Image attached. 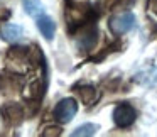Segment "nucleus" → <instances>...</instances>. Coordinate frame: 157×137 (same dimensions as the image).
Here are the masks:
<instances>
[{"label":"nucleus","instance_id":"obj_1","mask_svg":"<svg viewBox=\"0 0 157 137\" xmlns=\"http://www.w3.org/2000/svg\"><path fill=\"white\" fill-rule=\"evenodd\" d=\"M73 37L76 39V46H78L79 51L88 53L95 48L96 39H98V29L95 25V19H90L85 24H81L75 32H73Z\"/></svg>","mask_w":157,"mask_h":137},{"label":"nucleus","instance_id":"obj_2","mask_svg":"<svg viewBox=\"0 0 157 137\" xmlns=\"http://www.w3.org/2000/svg\"><path fill=\"white\" fill-rule=\"evenodd\" d=\"M0 117L7 127H19L25 119V110L17 102H7L0 107Z\"/></svg>","mask_w":157,"mask_h":137},{"label":"nucleus","instance_id":"obj_3","mask_svg":"<svg viewBox=\"0 0 157 137\" xmlns=\"http://www.w3.org/2000/svg\"><path fill=\"white\" fill-rule=\"evenodd\" d=\"M78 113V103L75 98H63L56 103L54 110H52V117L56 122L59 123H68L75 119Z\"/></svg>","mask_w":157,"mask_h":137},{"label":"nucleus","instance_id":"obj_4","mask_svg":"<svg viewBox=\"0 0 157 137\" xmlns=\"http://www.w3.org/2000/svg\"><path fill=\"white\" fill-rule=\"evenodd\" d=\"M112 117H113V122H115L117 127H120V129H128L135 122L137 112L130 103H120V105H117L113 108Z\"/></svg>","mask_w":157,"mask_h":137},{"label":"nucleus","instance_id":"obj_5","mask_svg":"<svg viewBox=\"0 0 157 137\" xmlns=\"http://www.w3.org/2000/svg\"><path fill=\"white\" fill-rule=\"evenodd\" d=\"M108 27L115 36H122L135 27V15L132 12H122V14L110 19Z\"/></svg>","mask_w":157,"mask_h":137},{"label":"nucleus","instance_id":"obj_6","mask_svg":"<svg viewBox=\"0 0 157 137\" xmlns=\"http://www.w3.org/2000/svg\"><path fill=\"white\" fill-rule=\"evenodd\" d=\"M133 81L142 86H152L157 83V66L149 65L133 75Z\"/></svg>","mask_w":157,"mask_h":137},{"label":"nucleus","instance_id":"obj_7","mask_svg":"<svg viewBox=\"0 0 157 137\" xmlns=\"http://www.w3.org/2000/svg\"><path fill=\"white\" fill-rule=\"evenodd\" d=\"M36 24H37L39 32L44 36L46 41H52L54 32H56V22L52 21L49 15H41V17L37 19V22H36Z\"/></svg>","mask_w":157,"mask_h":137},{"label":"nucleus","instance_id":"obj_8","mask_svg":"<svg viewBox=\"0 0 157 137\" xmlns=\"http://www.w3.org/2000/svg\"><path fill=\"white\" fill-rule=\"evenodd\" d=\"M24 36V29L21 27L19 24H5L2 27V37L5 39L7 42H12V44H17L19 41L22 39Z\"/></svg>","mask_w":157,"mask_h":137},{"label":"nucleus","instance_id":"obj_9","mask_svg":"<svg viewBox=\"0 0 157 137\" xmlns=\"http://www.w3.org/2000/svg\"><path fill=\"white\" fill-rule=\"evenodd\" d=\"M44 90H46V81H41V78H37V80H34V81H31L27 85L24 95L27 96V100L29 98L41 100L42 95H44Z\"/></svg>","mask_w":157,"mask_h":137},{"label":"nucleus","instance_id":"obj_10","mask_svg":"<svg viewBox=\"0 0 157 137\" xmlns=\"http://www.w3.org/2000/svg\"><path fill=\"white\" fill-rule=\"evenodd\" d=\"M27 63H29V68H32V69L41 68V66H46L44 54H42L41 48H39L37 44L31 46V51H29V56H27Z\"/></svg>","mask_w":157,"mask_h":137},{"label":"nucleus","instance_id":"obj_11","mask_svg":"<svg viewBox=\"0 0 157 137\" xmlns=\"http://www.w3.org/2000/svg\"><path fill=\"white\" fill-rule=\"evenodd\" d=\"M22 5L29 17L39 19L41 15H44V7H42L41 0H22Z\"/></svg>","mask_w":157,"mask_h":137},{"label":"nucleus","instance_id":"obj_12","mask_svg":"<svg viewBox=\"0 0 157 137\" xmlns=\"http://www.w3.org/2000/svg\"><path fill=\"white\" fill-rule=\"evenodd\" d=\"M76 93H78L79 100H81L85 105H91V103L96 100V88L91 86V85H81L78 90H76Z\"/></svg>","mask_w":157,"mask_h":137},{"label":"nucleus","instance_id":"obj_13","mask_svg":"<svg viewBox=\"0 0 157 137\" xmlns=\"http://www.w3.org/2000/svg\"><path fill=\"white\" fill-rule=\"evenodd\" d=\"M96 130H98V125L96 123H83V125L76 127L75 130L71 132L73 137H90V135H95Z\"/></svg>","mask_w":157,"mask_h":137},{"label":"nucleus","instance_id":"obj_14","mask_svg":"<svg viewBox=\"0 0 157 137\" xmlns=\"http://www.w3.org/2000/svg\"><path fill=\"white\" fill-rule=\"evenodd\" d=\"M15 73L12 76L0 75V93H12V90L15 88Z\"/></svg>","mask_w":157,"mask_h":137},{"label":"nucleus","instance_id":"obj_15","mask_svg":"<svg viewBox=\"0 0 157 137\" xmlns=\"http://www.w3.org/2000/svg\"><path fill=\"white\" fill-rule=\"evenodd\" d=\"M39 108H41V102L39 100H34V98H29L27 102V107H25V117L27 119H32V117H36V113L39 112Z\"/></svg>","mask_w":157,"mask_h":137},{"label":"nucleus","instance_id":"obj_16","mask_svg":"<svg viewBox=\"0 0 157 137\" xmlns=\"http://www.w3.org/2000/svg\"><path fill=\"white\" fill-rule=\"evenodd\" d=\"M61 134H63V129L59 125H49L41 132V135L42 137H59Z\"/></svg>","mask_w":157,"mask_h":137},{"label":"nucleus","instance_id":"obj_17","mask_svg":"<svg viewBox=\"0 0 157 137\" xmlns=\"http://www.w3.org/2000/svg\"><path fill=\"white\" fill-rule=\"evenodd\" d=\"M68 7L75 9H88L90 7V0H66Z\"/></svg>","mask_w":157,"mask_h":137},{"label":"nucleus","instance_id":"obj_18","mask_svg":"<svg viewBox=\"0 0 157 137\" xmlns=\"http://www.w3.org/2000/svg\"><path fill=\"white\" fill-rule=\"evenodd\" d=\"M10 15H12L10 9H7V7L0 9V22H7L9 19H10Z\"/></svg>","mask_w":157,"mask_h":137},{"label":"nucleus","instance_id":"obj_19","mask_svg":"<svg viewBox=\"0 0 157 137\" xmlns=\"http://www.w3.org/2000/svg\"><path fill=\"white\" fill-rule=\"evenodd\" d=\"M147 9L157 15V0H149V2H147Z\"/></svg>","mask_w":157,"mask_h":137}]
</instances>
